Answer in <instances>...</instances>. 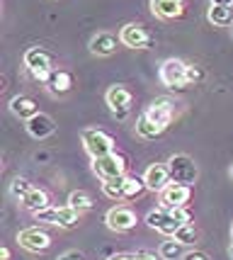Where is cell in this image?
<instances>
[{
  "label": "cell",
  "instance_id": "cell-37",
  "mask_svg": "<svg viewBox=\"0 0 233 260\" xmlns=\"http://www.w3.org/2000/svg\"><path fill=\"white\" fill-rule=\"evenodd\" d=\"M231 236H233V229H231Z\"/></svg>",
  "mask_w": 233,
  "mask_h": 260
},
{
  "label": "cell",
  "instance_id": "cell-34",
  "mask_svg": "<svg viewBox=\"0 0 233 260\" xmlns=\"http://www.w3.org/2000/svg\"><path fill=\"white\" fill-rule=\"evenodd\" d=\"M0 258H3V260H10V250L3 248V250H0Z\"/></svg>",
  "mask_w": 233,
  "mask_h": 260
},
{
  "label": "cell",
  "instance_id": "cell-14",
  "mask_svg": "<svg viewBox=\"0 0 233 260\" xmlns=\"http://www.w3.org/2000/svg\"><path fill=\"white\" fill-rule=\"evenodd\" d=\"M107 226L112 231H129L136 226V214L129 207H114L107 212Z\"/></svg>",
  "mask_w": 233,
  "mask_h": 260
},
{
  "label": "cell",
  "instance_id": "cell-20",
  "mask_svg": "<svg viewBox=\"0 0 233 260\" xmlns=\"http://www.w3.org/2000/svg\"><path fill=\"white\" fill-rule=\"evenodd\" d=\"M22 204H24V209H29L34 214H39V212H44V209L51 207V204H49V194H46L44 190H32V192L22 200Z\"/></svg>",
  "mask_w": 233,
  "mask_h": 260
},
{
  "label": "cell",
  "instance_id": "cell-31",
  "mask_svg": "<svg viewBox=\"0 0 233 260\" xmlns=\"http://www.w3.org/2000/svg\"><path fill=\"white\" fill-rule=\"evenodd\" d=\"M185 260H209V255H207V253H202V250H194V253H187Z\"/></svg>",
  "mask_w": 233,
  "mask_h": 260
},
{
  "label": "cell",
  "instance_id": "cell-30",
  "mask_svg": "<svg viewBox=\"0 0 233 260\" xmlns=\"http://www.w3.org/2000/svg\"><path fill=\"white\" fill-rule=\"evenodd\" d=\"M107 260H139L136 253H117V255H110Z\"/></svg>",
  "mask_w": 233,
  "mask_h": 260
},
{
  "label": "cell",
  "instance_id": "cell-38",
  "mask_svg": "<svg viewBox=\"0 0 233 260\" xmlns=\"http://www.w3.org/2000/svg\"><path fill=\"white\" fill-rule=\"evenodd\" d=\"M231 34H233V27H231Z\"/></svg>",
  "mask_w": 233,
  "mask_h": 260
},
{
  "label": "cell",
  "instance_id": "cell-13",
  "mask_svg": "<svg viewBox=\"0 0 233 260\" xmlns=\"http://www.w3.org/2000/svg\"><path fill=\"white\" fill-rule=\"evenodd\" d=\"M144 180H146V187H148V190H153V192H163L168 185H170L173 178H170L168 166H163V163H153L151 168L146 170Z\"/></svg>",
  "mask_w": 233,
  "mask_h": 260
},
{
  "label": "cell",
  "instance_id": "cell-36",
  "mask_svg": "<svg viewBox=\"0 0 233 260\" xmlns=\"http://www.w3.org/2000/svg\"><path fill=\"white\" fill-rule=\"evenodd\" d=\"M231 258H233V246H231Z\"/></svg>",
  "mask_w": 233,
  "mask_h": 260
},
{
  "label": "cell",
  "instance_id": "cell-8",
  "mask_svg": "<svg viewBox=\"0 0 233 260\" xmlns=\"http://www.w3.org/2000/svg\"><path fill=\"white\" fill-rule=\"evenodd\" d=\"M39 221H46V224H54V226L61 229H73L80 221V212H76L73 207H49L44 212L34 214Z\"/></svg>",
  "mask_w": 233,
  "mask_h": 260
},
{
  "label": "cell",
  "instance_id": "cell-11",
  "mask_svg": "<svg viewBox=\"0 0 233 260\" xmlns=\"http://www.w3.org/2000/svg\"><path fill=\"white\" fill-rule=\"evenodd\" d=\"M189 197H192L189 185H185V182H170L165 190L160 192V204H163V209H180V207H185L189 202Z\"/></svg>",
  "mask_w": 233,
  "mask_h": 260
},
{
  "label": "cell",
  "instance_id": "cell-29",
  "mask_svg": "<svg viewBox=\"0 0 233 260\" xmlns=\"http://www.w3.org/2000/svg\"><path fill=\"white\" fill-rule=\"evenodd\" d=\"M58 260H85V255H83V253H78V250H68V253H63Z\"/></svg>",
  "mask_w": 233,
  "mask_h": 260
},
{
  "label": "cell",
  "instance_id": "cell-3",
  "mask_svg": "<svg viewBox=\"0 0 233 260\" xmlns=\"http://www.w3.org/2000/svg\"><path fill=\"white\" fill-rule=\"evenodd\" d=\"M83 146L92 158H102V156H110L114 153V139L110 134H105L102 129H83Z\"/></svg>",
  "mask_w": 233,
  "mask_h": 260
},
{
  "label": "cell",
  "instance_id": "cell-1",
  "mask_svg": "<svg viewBox=\"0 0 233 260\" xmlns=\"http://www.w3.org/2000/svg\"><path fill=\"white\" fill-rule=\"evenodd\" d=\"M173 114H175V102L170 98H155L148 105V110L139 117L136 132L144 139H155V136L163 134L168 129V124L173 122Z\"/></svg>",
  "mask_w": 233,
  "mask_h": 260
},
{
  "label": "cell",
  "instance_id": "cell-4",
  "mask_svg": "<svg viewBox=\"0 0 233 260\" xmlns=\"http://www.w3.org/2000/svg\"><path fill=\"white\" fill-rule=\"evenodd\" d=\"M92 173H95L102 182L124 178V175H126V160H124L119 153H110V156H102V158H92Z\"/></svg>",
  "mask_w": 233,
  "mask_h": 260
},
{
  "label": "cell",
  "instance_id": "cell-18",
  "mask_svg": "<svg viewBox=\"0 0 233 260\" xmlns=\"http://www.w3.org/2000/svg\"><path fill=\"white\" fill-rule=\"evenodd\" d=\"M10 110H12L15 117H20V119H24V122H29L34 114H39L37 102H34L32 98H27V95H17V98H12Z\"/></svg>",
  "mask_w": 233,
  "mask_h": 260
},
{
  "label": "cell",
  "instance_id": "cell-23",
  "mask_svg": "<svg viewBox=\"0 0 233 260\" xmlns=\"http://www.w3.org/2000/svg\"><path fill=\"white\" fill-rule=\"evenodd\" d=\"M68 207H73L76 212H85L92 207V200H90L88 192H83V190H76V192L68 194Z\"/></svg>",
  "mask_w": 233,
  "mask_h": 260
},
{
  "label": "cell",
  "instance_id": "cell-16",
  "mask_svg": "<svg viewBox=\"0 0 233 260\" xmlns=\"http://www.w3.org/2000/svg\"><path fill=\"white\" fill-rule=\"evenodd\" d=\"M151 10L163 20H175V17H182L185 8H182V0H151Z\"/></svg>",
  "mask_w": 233,
  "mask_h": 260
},
{
  "label": "cell",
  "instance_id": "cell-9",
  "mask_svg": "<svg viewBox=\"0 0 233 260\" xmlns=\"http://www.w3.org/2000/svg\"><path fill=\"white\" fill-rule=\"evenodd\" d=\"M131 90L126 88V85H112L110 90H107V105H110V110L114 112L117 119H124L129 110H131Z\"/></svg>",
  "mask_w": 233,
  "mask_h": 260
},
{
  "label": "cell",
  "instance_id": "cell-6",
  "mask_svg": "<svg viewBox=\"0 0 233 260\" xmlns=\"http://www.w3.org/2000/svg\"><path fill=\"white\" fill-rule=\"evenodd\" d=\"M24 66H27V71L32 73L34 78L46 80L51 76V71H54V58H51L49 51L34 46V49H29V51L24 54Z\"/></svg>",
  "mask_w": 233,
  "mask_h": 260
},
{
  "label": "cell",
  "instance_id": "cell-28",
  "mask_svg": "<svg viewBox=\"0 0 233 260\" xmlns=\"http://www.w3.org/2000/svg\"><path fill=\"white\" fill-rule=\"evenodd\" d=\"M187 80L189 83H199V80H204V71L197 66H189L187 68Z\"/></svg>",
  "mask_w": 233,
  "mask_h": 260
},
{
  "label": "cell",
  "instance_id": "cell-22",
  "mask_svg": "<svg viewBox=\"0 0 233 260\" xmlns=\"http://www.w3.org/2000/svg\"><path fill=\"white\" fill-rule=\"evenodd\" d=\"M209 22L216 27H228L233 22V12L226 5H211L209 8Z\"/></svg>",
  "mask_w": 233,
  "mask_h": 260
},
{
  "label": "cell",
  "instance_id": "cell-17",
  "mask_svg": "<svg viewBox=\"0 0 233 260\" xmlns=\"http://www.w3.org/2000/svg\"><path fill=\"white\" fill-rule=\"evenodd\" d=\"M46 88L51 95H66L73 88V76L68 71H51V76L46 78Z\"/></svg>",
  "mask_w": 233,
  "mask_h": 260
},
{
  "label": "cell",
  "instance_id": "cell-27",
  "mask_svg": "<svg viewBox=\"0 0 233 260\" xmlns=\"http://www.w3.org/2000/svg\"><path fill=\"white\" fill-rule=\"evenodd\" d=\"M173 238H175V241H180L182 246H187V243H194V241H197V231H194V226H192V224H185V226H180V231Z\"/></svg>",
  "mask_w": 233,
  "mask_h": 260
},
{
  "label": "cell",
  "instance_id": "cell-2",
  "mask_svg": "<svg viewBox=\"0 0 233 260\" xmlns=\"http://www.w3.org/2000/svg\"><path fill=\"white\" fill-rule=\"evenodd\" d=\"M189 221H192V214L185 207H180V209H153L146 216V224L155 231H160V234H165V236H175L180 226H185Z\"/></svg>",
  "mask_w": 233,
  "mask_h": 260
},
{
  "label": "cell",
  "instance_id": "cell-7",
  "mask_svg": "<svg viewBox=\"0 0 233 260\" xmlns=\"http://www.w3.org/2000/svg\"><path fill=\"white\" fill-rule=\"evenodd\" d=\"M187 68L189 66L185 61H180V58H168V61H163L158 76L163 80V85H168V88H185V85H189Z\"/></svg>",
  "mask_w": 233,
  "mask_h": 260
},
{
  "label": "cell",
  "instance_id": "cell-12",
  "mask_svg": "<svg viewBox=\"0 0 233 260\" xmlns=\"http://www.w3.org/2000/svg\"><path fill=\"white\" fill-rule=\"evenodd\" d=\"M17 243L22 246L24 250H32V253H39V250H46L51 246V236L42 231L39 226H29V229H22L17 234Z\"/></svg>",
  "mask_w": 233,
  "mask_h": 260
},
{
  "label": "cell",
  "instance_id": "cell-26",
  "mask_svg": "<svg viewBox=\"0 0 233 260\" xmlns=\"http://www.w3.org/2000/svg\"><path fill=\"white\" fill-rule=\"evenodd\" d=\"M34 187L32 185H29V182L24 180V178H15V180L10 182V192H12V197H17V200H20V202H22L24 197H27V194L32 192Z\"/></svg>",
  "mask_w": 233,
  "mask_h": 260
},
{
  "label": "cell",
  "instance_id": "cell-5",
  "mask_svg": "<svg viewBox=\"0 0 233 260\" xmlns=\"http://www.w3.org/2000/svg\"><path fill=\"white\" fill-rule=\"evenodd\" d=\"M168 170H170L173 182H185V185H192L197 180V175H199L197 163L189 158L187 153H175L173 158L168 160Z\"/></svg>",
  "mask_w": 233,
  "mask_h": 260
},
{
  "label": "cell",
  "instance_id": "cell-33",
  "mask_svg": "<svg viewBox=\"0 0 233 260\" xmlns=\"http://www.w3.org/2000/svg\"><path fill=\"white\" fill-rule=\"evenodd\" d=\"M211 5H226V8H231L233 0H211Z\"/></svg>",
  "mask_w": 233,
  "mask_h": 260
},
{
  "label": "cell",
  "instance_id": "cell-21",
  "mask_svg": "<svg viewBox=\"0 0 233 260\" xmlns=\"http://www.w3.org/2000/svg\"><path fill=\"white\" fill-rule=\"evenodd\" d=\"M144 190H148L144 178H136V175H126L124 178V200H136V197L144 194Z\"/></svg>",
  "mask_w": 233,
  "mask_h": 260
},
{
  "label": "cell",
  "instance_id": "cell-10",
  "mask_svg": "<svg viewBox=\"0 0 233 260\" xmlns=\"http://www.w3.org/2000/svg\"><path fill=\"white\" fill-rule=\"evenodd\" d=\"M119 42L126 46H131V49H148V46L153 44V37L146 32L144 24L139 22H129L122 27V32H119Z\"/></svg>",
  "mask_w": 233,
  "mask_h": 260
},
{
  "label": "cell",
  "instance_id": "cell-32",
  "mask_svg": "<svg viewBox=\"0 0 233 260\" xmlns=\"http://www.w3.org/2000/svg\"><path fill=\"white\" fill-rule=\"evenodd\" d=\"M136 258L139 260H158L155 258V253H148V250H139V253H136Z\"/></svg>",
  "mask_w": 233,
  "mask_h": 260
},
{
  "label": "cell",
  "instance_id": "cell-19",
  "mask_svg": "<svg viewBox=\"0 0 233 260\" xmlns=\"http://www.w3.org/2000/svg\"><path fill=\"white\" fill-rule=\"evenodd\" d=\"M90 51L97 54V56H110L117 51V37L114 34H107V32H100L95 34L90 39Z\"/></svg>",
  "mask_w": 233,
  "mask_h": 260
},
{
  "label": "cell",
  "instance_id": "cell-35",
  "mask_svg": "<svg viewBox=\"0 0 233 260\" xmlns=\"http://www.w3.org/2000/svg\"><path fill=\"white\" fill-rule=\"evenodd\" d=\"M228 173H231V178H233V166H231V170H228Z\"/></svg>",
  "mask_w": 233,
  "mask_h": 260
},
{
  "label": "cell",
  "instance_id": "cell-15",
  "mask_svg": "<svg viewBox=\"0 0 233 260\" xmlns=\"http://www.w3.org/2000/svg\"><path fill=\"white\" fill-rule=\"evenodd\" d=\"M27 132H29L34 139H46V136H51L56 132V124H54V119H51L49 114L39 112L27 122Z\"/></svg>",
  "mask_w": 233,
  "mask_h": 260
},
{
  "label": "cell",
  "instance_id": "cell-25",
  "mask_svg": "<svg viewBox=\"0 0 233 260\" xmlns=\"http://www.w3.org/2000/svg\"><path fill=\"white\" fill-rule=\"evenodd\" d=\"M182 255V243L180 241H163V246H160V258L163 260H175Z\"/></svg>",
  "mask_w": 233,
  "mask_h": 260
},
{
  "label": "cell",
  "instance_id": "cell-24",
  "mask_svg": "<svg viewBox=\"0 0 233 260\" xmlns=\"http://www.w3.org/2000/svg\"><path fill=\"white\" fill-rule=\"evenodd\" d=\"M124 178H126V175H124ZM124 178L102 182V192L107 194L110 200H124Z\"/></svg>",
  "mask_w": 233,
  "mask_h": 260
}]
</instances>
